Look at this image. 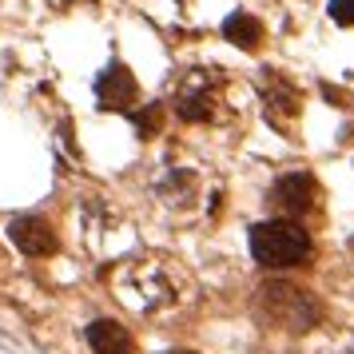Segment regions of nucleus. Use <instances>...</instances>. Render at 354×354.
Returning <instances> with one entry per match:
<instances>
[{
  "label": "nucleus",
  "instance_id": "obj_13",
  "mask_svg": "<svg viewBox=\"0 0 354 354\" xmlns=\"http://www.w3.org/2000/svg\"><path fill=\"white\" fill-rule=\"evenodd\" d=\"M167 354H192V351H167Z\"/></svg>",
  "mask_w": 354,
  "mask_h": 354
},
{
  "label": "nucleus",
  "instance_id": "obj_9",
  "mask_svg": "<svg viewBox=\"0 0 354 354\" xmlns=\"http://www.w3.org/2000/svg\"><path fill=\"white\" fill-rule=\"evenodd\" d=\"M263 92H267V112H271L279 124H283L287 115L299 112V92H295L283 76H267V88H263Z\"/></svg>",
  "mask_w": 354,
  "mask_h": 354
},
{
  "label": "nucleus",
  "instance_id": "obj_10",
  "mask_svg": "<svg viewBox=\"0 0 354 354\" xmlns=\"http://www.w3.org/2000/svg\"><path fill=\"white\" fill-rule=\"evenodd\" d=\"M160 124H163V108H160V104H147L144 112L136 115V128H140L144 140H151V136L160 131Z\"/></svg>",
  "mask_w": 354,
  "mask_h": 354
},
{
  "label": "nucleus",
  "instance_id": "obj_2",
  "mask_svg": "<svg viewBox=\"0 0 354 354\" xmlns=\"http://www.w3.org/2000/svg\"><path fill=\"white\" fill-rule=\"evenodd\" d=\"M255 310L263 322L283 326V330H310L322 315L319 303L290 283H263L255 295Z\"/></svg>",
  "mask_w": 354,
  "mask_h": 354
},
{
  "label": "nucleus",
  "instance_id": "obj_5",
  "mask_svg": "<svg viewBox=\"0 0 354 354\" xmlns=\"http://www.w3.org/2000/svg\"><path fill=\"white\" fill-rule=\"evenodd\" d=\"M96 96H100V108L128 112L131 104H136V96H140V88H136V76L124 64H108L96 80Z\"/></svg>",
  "mask_w": 354,
  "mask_h": 354
},
{
  "label": "nucleus",
  "instance_id": "obj_7",
  "mask_svg": "<svg viewBox=\"0 0 354 354\" xmlns=\"http://www.w3.org/2000/svg\"><path fill=\"white\" fill-rule=\"evenodd\" d=\"M88 346L96 354H131L136 342H131V330L120 326L115 319H96L88 326Z\"/></svg>",
  "mask_w": 354,
  "mask_h": 354
},
{
  "label": "nucleus",
  "instance_id": "obj_4",
  "mask_svg": "<svg viewBox=\"0 0 354 354\" xmlns=\"http://www.w3.org/2000/svg\"><path fill=\"white\" fill-rule=\"evenodd\" d=\"M315 195H319V187H315V179L306 176V171H290V176H283L279 183L271 187V203L283 215H306V211L315 207Z\"/></svg>",
  "mask_w": 354,
  "mask_h": 354
},
{
  "label": "nucleus",
  "instance_id": "obj_1",
  "mask_svg": "<svg viewBox=\"0 0 354 354\" xmlns=\"http://www.w3.org/2000/svg\"><path fill=\"white\" fill-rule=\"evenodd\" d=\"M251 255L263 267L287 271L310 259V235L295 219H267V223L251 227Z\"/></svg>",
  "mask_w": 354,
  "mask_h": 354
},
{
  "label": "nucleus",
  "instance_id": "obj_8",
  "mask_svg": "<svg viewBox=\"0 0 354 354\" xmlns=\"http://www.w3.org/2000/svg\"><path fill=\"white\" fill-rule=\"evenodd\" d=\"M223 36L235 44V48L243 52H255L259 40H263V24H259L251 12H231V17L223 20Z\"/></svg>",
  "mask_w": 354,
  "mask_h": 354
},
{
  "label": "nucleus",
  "instance_id": "obj_11",
  "mask_svg": "<svg viewBox=\"0 0 354 354\" xmlns=\"http://www.w3.org/2000/svg\"><path fill=\"white\" fill-rule=\"evenodd\" d=\"M330 20L342 24V28H351L354 24V0H330Z\"/></svg>",
  "mask_w": 354,
  "mask_h": 354
},
{
  "label": "nucleus",
  "instance_id": "obj_14",
  "mask_svg": "<svg viewBox=\"0 0 354 354\" xmlns=\"http://www.w3.org/2000/svg\"><path fill=\"white\" fill-rule=\"evenodd\" d=\"M76 4H80V0H76Z\"/></svg>",
  "mask_w": 354,
  "mask_h": 354
},
{
  "label": "nucleus",
  "instance_id": "obj_6",
  "mask_svg": "<svg viewBox=\"0 0 354 354\" xmlns=\"http://www.w3.org/2000/svg\"><path fill=\"white\" fill-rule=\"evenodd\" d=\"M8 235H12V243H17L24 255H52L56 251V231L40 215H20V219H12L8 223Z\"/></svg>",
  "mask_w": 354,
  "mask_h": 354
},
{
  "label": "nucleus",
  "instance_id": "obj_12",
  "mask_svg": "<svg viewBox=\"0 0 354 354\" xmlns=\"http://www.w3.org/2000/svg\"><path fill=\"white\" fill-rule=\"evenodd\" d=\"M322 96L338 100V108H351V96H342V92H338V88H330V84H322Z\"/></svg>",
  "mask_w": 354,
  "mask_h": 354
},
{
  "label": "nucleus",
  "instance_id": "obj_3",
  "mask_svg": "<svg viewBox=\"0 0 354 354\" xmlns=\"http://www.w3.org/2000/svg\"><path fill=\"white\" fill-rule=\"evenodd\" d=\"M215 100H219V80H215V72H203V68H195L187 72L176 88V115L179 120H187V124H199V120H207L215 112Z\"/></svg>",
  "mask_w": 354,
  "mask_h": 354
}]
</instances>
